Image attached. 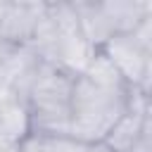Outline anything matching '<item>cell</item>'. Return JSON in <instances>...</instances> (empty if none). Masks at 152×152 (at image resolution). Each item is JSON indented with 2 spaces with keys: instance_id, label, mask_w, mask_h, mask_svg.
Listing matches in <instances>:
<instances>
[{
  "instance_id": "cell-1",
  "label": "cell",
  "mask_w": 152,
  "mask_h": 152,
  "mask_svg": "<svg viewBox=\"0 0 152 152\" xmlns=\"http://www.w3.org/2000/svg\"><path fill=\"white\" fill-rule=\"evenodd\" d=\"M31 48L43 64L57 66L69 76H81L97 52L78 28L74 2H48Z\"/></svg>"
},
{
  "instance_id": "cell-2",
  "label": "cell",
  "mask_w": 152,
  "mask_h": 152,
  "mask_svg": "<svg viewBox=\"0 0 152 152\" xmlns=\"http://www.w3.org/2000/svg\"><path fill=\"white\" fill-rule=\"evenodd\" d=\"M131 88L100 86L86 76L74 78L71 109H69V135L81 142H100L126 114Z\"/></svg>"
},
{
  "instance_id": "cell-3",
  "label": "cell",
  "mask_w": 152,
  "mask_h": 152,
  "mask_svg": "<svg viewBox=\"0 0 152 152\" xmlns=\"http://www.w3.org/2000/svg\"><path fill=\"white\" fill-rule=\"evenodd\" d=\"M74 78L66 71L40 64L33 76L24 104L31 121V133L40 135H69V109H71V88Z\"/></svg>"
},
{
  "instance_id": "cell-4",
  "label": "cell",
  "mask_w": 152,
  "mask_h": 152,
  "mask_svg": "<svg viewBox=\"0 0 152 152\" xmlns=\"http://www.w3.org/2000/svg\"><path fill=\"white\" fill-rule=\"evenodd\" d=\"M114 69L121 74L128 88H138L147 93L150 71H152V48L138 40L133 33H116L100 48Z\"/></svg>"
},
{
  "instance_id": "cell-5",
  "label": "cell",
  "mask_w": 152,
  "mask_h": 152,
  "mask_svg": "<svg viewBox=\"0 0 152 152\" xmlns=\"http://www.w3.org/2000/svg\"><path fill=\"white\" fill-rule=\"evenodd\" d=\"M40 64L43 62L31 45H14L0 40V88L12 90L19 100H24Z\"/></svg>"
},
{
  "instance_id": "cell-6",
  "label": "cell",
  "mask_w": 152,
  "mask_h": 152,
  "mask_svg": "<svg viewBox=\"0 0 152 152\" xmlns=\"http://www.w3.org/2000/svg\"><path fill=\"white\" fill-rule=\"evenodd\" d=\"M48 2H19L10 0L5 5L2 19H0V40L14 43V45H31L43 17H45Z\"/></svg>"
},
{
  "instance_id": "cell-7",
  "label": "cell",
  "mask_w": 152,
  "mask_h": 152,
  "mask_svg": "<svg viewBox=\"0 0 152 152\" xmlns=\"http://www.w3.org/2000/svg\"><path fill=\"white\" fill-rule=\"evenodd\" d=\"M31 133V121L24 100H19L12 90L0 88V150L17 147Z\"/></svg>"
},
{
  "instance_id": "cell-8",
  "label": "cell",
  "mask_w": 152,
  "mask_h": 152,
  "mask_svg": "<svg viewBox=\"0 0 152 152\" xmlns=\"http://www.w3.org/2000/svg\"><path fill=\"white\" fill-rule=\"evenodd\" d=\"M74 12H76L78 28H81L83 38L95 50H100L114 36V28H112L109 19L104 17L100 2H74Z\"/></svg>"
},
{
  "instance_id": "cell-9",
  "label": "cell",
  "mask_w": 152,
  "mask_h": 152,
  "mask_svg": "<svg viewBox=\"0 0 152 152\" xmlns=\"http://www.w3.org/2000/svg\"><path fill=\"white\" fill-rule=\"evenodd\" d=\"M104 17L109 19L114 36L116 33H131L142 19L152 14V2H138V0H109L100 2Z\"/></svg>"
},
{
  "instance_id": "cell-10",
  "label": "cell",
  "mask_w": 152,
  "mask_h": 152,
  "mask_svg": "<svg viewBox=\"0 0 152 152\" xmlns=\"http://www.w3.org/2000/svg\"><path fill=\"white\" fill-rule=\"evenodd\" d=\"M81 140L71 138V135H40V133H28L21 145L19 152H83Z\"/></svg>"
},
{
  "instance_id": "cell-11",
  "label": "cell",
  "mask_w": 152,
  "mask_h": 152,
  "mask_svg": "<svg viewBox=\"0 0 152 152\" xmlns=\"http://www.w3.org/2000/svg\"><path fill=\"white\" fill-rule=\"evenodd\" d=\"M83 152H112V150H109L107 142L100 140V142H86L83 145Z\"/></svg>"
},
{
  "instance_id": "cell-12",
  "label": "cell",
  "mask_w": 152,
  "mask_h": 152,
  "mask_svg": "<svg viewBox=\"0 0 152 152\" xmlns=\"http://www.w3.org/2000/svg\"><path fill=\"white\" fill-rule=\"evenodd\" d=\"M0 152H19V145H17V147H2Z\"/></svg>"
},
{
  "instance_id": "cell-13",
  "label": "cell",
  "mask_w": 152,
  "mask_h": 152,
  "mask_svg": "<svg viewBox=\"0 0 152 152\" xmlns=\"http://www.w3.org/2000/svg\"><path fill=\"white\" fill-rule=\"evenodd\" d=\"M5 5H7V2H5V0H0V19H2V12H5Z\"/></svg>"
}]
</instances>
